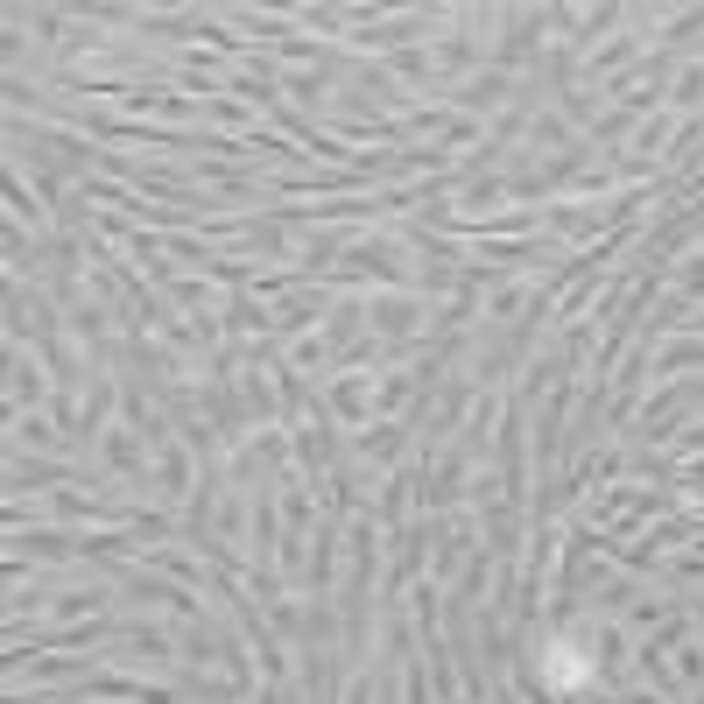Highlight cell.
Masks as SVG:
<instances>
[{
  "label": "cell",
  "instance_id": "cell-1",
  "mask_svg": "<svg viewBox=\"0 0 704 704\" xmlns=\"http://www.w3.org/2000/svg\"><path fill=\"white\" fill-rule=\"evenodd\" d=\"M549 677L571 683V677H578V655H564V649H557V655H549Z\"/></svg>",
  "mask_w": 704,
  "mask_h": 704
}]
</instances>
